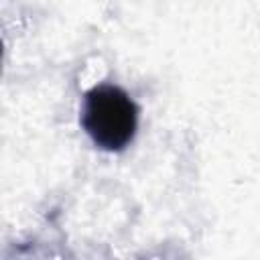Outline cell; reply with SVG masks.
I'll return each mask as SVG.
<instances>
[{"label": "cell", "mask_w": 260, "mask_h": 260, "mask_svg": "<svg viewBox=\"0 0 260 260\" xmlns=\"http://www.w3.org/2000/svg\"><path fill=\"white\" fill-rule=\"evenodd\" d=\"M81 126L95 146L118 152L136 136L138 106L118 85L100 83L85 93Z\"/></svg>", "instance_id": "6da1fadb"}]
</instances>
